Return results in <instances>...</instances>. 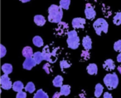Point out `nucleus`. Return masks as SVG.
I'll list each match as a JSON object with an SVG mask.
<instances>
[{
	"label": "nucleus",
	"mask_w": 121,
	"mask_h": 98,
	"mask_svg": "<svg viewBox=\"0 0 121 98\" xmlns=\"http://www.w3.org/2000/svg\"><path fill=\"white\" fill-rule=\"evenodd\" d=\"M63 17V11L60 6L52 4L48 8V21L52 23H59Z\"/></svg>",
	"instance_id": "nucleus-1"
},
{
	"label": "nucleus",
	"mask_w": 121,
	"mask_h": 98,
	"mask_svg": "<svg viewBox=\"0 0 121 98\" xmlns=\"http://www.w3.org/2000/svg\"><path fill=\"white\" fill-rule=\"evenodd\" d=\"M60 48L53 47L52 45H47L42 50V56L43 59L49 63H54L57 60V53Z\"/></svg>",
	"instance_id": "nucleus-2"
},
{
	"label": "nucleus",
	"mask_w": 121,
	"mask_h": 98,
	"mask_svg": "<svg viewBox=\"0 0 121 98\" xmlns=\"http://www.w3.org/2000/svg\"><path fill=\"white\" fill-rule=\"evenodd\" d=\"M104 83L109 90H114L119 85V78L115 73L106 74L104 78Z\"/></svg>",
	"instance_id": "nucleus-3"
},
{
	"label": "nucleus",
	"mask_w": 121,
	"mask_h": 98,
	"mask_svg": "<svg viewBox=\"0 0 121 98\" xmlns=\"http://www.w3.org/2000/svg\"><path fill=\"white\" fill-rule=\"evenodd\" d=\"M67 45L71 50H76L80 45V38L77 35V32L75 30L70 31L67 33Z\"/></svg>",
	"instance_id": "nucleus-4"
},
{
	"label": "nucleus",
	"mask_w": 121,
	"mask_h": 98,
	"mask_svg": "<svg viewBox=\"0 0 121 98\" xmlns=\"http://www.w3.org/2000/svg\"><path fill=\"white\" fill-rule=\"evenodd\" d=\"M93 27H94L95 33L98 35H100L102 32L107 33L109 25H108V22L104 18H99L93 23Z\"/></svg>",
	"instance_id": "nucleus-5"
},
{
	"label": "nucleus",
	"mask_w": 121,
	"mask_h": 98,
	"mask_svg": "<svg viewBox=\"0 0 121 98\" xmlns=\"http://www.w3.org/2000/svg\"><path fill=\"white\" fill-rule=\"evenodd\" d=\"M69 26L66 22H60L57 23V27L55 28V34L59 36H63L65 35H67L69 32Z\"/></svg>",
	"instance_id": "nucleus-6"
},
{
	"label": "nucleus",
	"mask_w": 121,
	"mask_h": 98,
	"mask_svg": "<svg viewBox=\"0 0 121 98\" xmlns=\"http://www.w3.org/2000/svg\"><path fill=\"white\" fill-rule=\"evenodd\" d=\"M0 84L4 90H9L13 87V83L7 74H4L0 78Z\"/></svg>",
	"instance_id": "nucleus-7"
},
{
	"label": "nucleus",
	"mask_w": 121,
	"mask_h": 98,
	"mask_svg": "<svg viewBox=\"0 0 121 98\" xmlns=\"http://www.w3.org/2000/svg\"><path fill=\"white\" fill-rule=\"evenodd\" d=\"M85 15L86 17L89 20H93L95 17L96 12L94 8L91 6V4H86V8H85Z\"/></svg>",
	"instance_id": "nucleus-8"
},
{
	"label": "nucleus",
	"mask_w": 121,
	"mask_h": 98,
	"mask_svg": "<svg viewBox=\"0 0 121 98\" xmlns=\"http://www.w3.org/2000/svg\"><path fill=\"white\" fill-rule=\"evenodd\" d=\"M86 19L82 17H76L72 20L71 24L74 29H83L86 26Z\"/></svg>",
	"instance_id": "nucleus-9"
},
{
	"label": "nucleus",
	"mask_w": 121,
	"mask_h": 98,
	"mask_svg": "<svg viewBox=\"0 0 121 98\" xmlns=\"http://www.w3.org/2000/svg\"><path fill=\"white\" fill-rule=\"evenodd\" d=\"M36 65H37V63H36V61L34 60V59L32 57H31V58H26V59L24 60L23 63H22V67L26 70H31Z\"/></svg>",
	"instance_id": "nucleus-10"
},
{
	"label": "nucleus",
	"mask_w": 121,
	"mask_h": 98,
	"mask_svg": "<svg viewBox=\"0 0 121 98\" xmlns=\"http://www.w3.org/2000/svg\"><path fill=\"white\" fill-rule=\"evenodd\" d=\"M82 45L85 48V50H90L92 48V40L89 35H86L82 39Z\"/></svg>",
	"instance_id": "nucleus-11"
},
{
	"label": "nucleus",
	"mask_w": 121,
	"mask_h": 98,
	"mask_svg": "<svg viewBox=\"0 0 121 98\" xmlns=\"http://www.w3.org/2000/svg\"><path fill=\"white\" fill-rule=\"evenodd\" d=\"M103 68H104V70L106 71H112L115 68V64H114V61L111 59H106L105 61L103 63Z\"/></svg>",
	"instance_id": "nucleus-12"
},
{
	"label": "nucleus",
	"mask_w": 121,
	"mask_h": 98,
	"mask_svg": "<svg viewBox=\"0 0 121 98\" xmlns=\"http://www.w3.org/2000/svg\"><path fill=\"white\" fill-rule=\"evenodd\" d=\"M34 22L37 26L42 27L46 24V19L42 15H36L34 17Z\"/></svg>",
	"instance_id": "nucleus-13"
},
{
	"label": "nucleus",
	"mask_w": 121,
	"mask_h": 98,
	"mask_svg": "<svg viewBox=\"0 0 121 98\" xmlns=\"http://www.w3.org/2000/svg\"><path fill=\"white\" fill-rule=\"evenodd\" d=\"M86 70H87V73H89L90 75L97 74V72H98L97 65H96L95 63H90L87 66V68H86Z\"/></svg>",
	"instance_id": "nucleus-14"
},
{
	"label": "nucleus",
	"mask_w": 121,
	"mask_h": 98,
	"mask_svg": "<svg viewBox=\"0 0 121 98\" xmlns=\"http://www.w3.org/2000/svg\"><path fill=\"white\" fill-rule=\"evenodd\" d=\"M22 56L25 57L26 58H31V57L33 56V50H32V49L31 48L30 46H26L23 48V50H22Z\"/></svg>",
	"instance_id": "nucleus-15"
},
{
	"label": "nucleus",
	"mask_w": 121,
	"mask_h": 98,
	"mask_svg": "<svg viewBox=\"0 0 121 98\" xmlns=\"http://www.w3.org/2000/svg\"><path fill=\"white\" fill-rule=\"evenodd\" d=\"M52 84L56 87H60L63 85V78L60 75H57L52 81Z\"/></svg>",
	"instance_id": "nucleus-16"
},
{
	"label": "nucleus",
	"mask_w": 121,
	"mask_h": 98,
	"mask_svg": "<svg viewBox=\"0 0 121 98\" xmlns=\"http://www.w3.org/2000/svg\"><path fill=\"white\" fill-rule=\"evenodd\" d=\"M60 93L61 96H69V94L71 93V86H69V85H62L60 86Z\"/></svg>",
	"instance_id": "nucleus-17"
},
{
	"label": "nucleus",
	"mask_w": 121,
	"mask_h": 98,
	"mask_svg": "<svg viewBox=\"0 0 121 98\" xmlns=\"http://www.w3.org/2000/svg\"><path fill=\"white\" fill-rule=\"evenodd\" d=\"M24 88L23 83L21 81H17L13 84V90L16 92H19V91H22Z\"/></svg>",
	"instance_id": "nucleus-18"
},
{
	"label": "nucleus",
	"mask_w": 121,
	"mask_h": 98,
	"mask_svg": "<svg viewBox=\"0 0 121 98\" xmlns=\"http://www.w3.org/2000/svg\"><path fill=\"white\" fill-rule=\"evenodd\" d=\"M13 65L10 64V63H4V64L2 65V71L4 72V74H10V73H13Z\"/></svg>",
	"instance_id": "nucleus-19"
},
{
	"label": "nucleus",
	"mask_w": 121,
	"mask_h": 98,
	"mask_svg": "<svg viewBox=\"0 0 121 98\" xmlns=\"http://www.w3.org/2000/svg\"><path fill=\"white\" fill-rule=\"evenodd\" d=\"M32 42H33V45L37 47H42L43 46L44 43H43V40L41 36L39 35H36V36L33 37L32 39Z\"/></svg>",
	"instance_id": "nucleus-20"
},
{
	"label": "nucleus",
	"mask_w": 121,
	"mask_h": 98,
	"mask_svg": "<svg viewBox=\"0 0 121 98\" xmlns=\"http://www.w3.org/2000/svg\"><path fill=\"white\" fill-rule=\"evenodd\" d=\"M103 90H104V86L100 83H97L95 85V97L99 98L102 95Z\"/></svg>",
	"instance_id": "nucleus-21"
},
{
	"label": "nucleus",
	"mask_w": 121,
	"mask_h": 98,
	"mask_svg": "<svg viewBox=\"0 0 121 98\" xmlns=\"http://www.w3.org/2000/svg\"><path fill=\"white\" fill-rule=\"evenodd\" d=\"M32 58L34 59V60L36 61V63H37V64H39V63H42V60L43 59V56H42V52H35V53L33 54V56H32Z\"/></svg>",
	"instance_id": "nucleus-22"
},
{
	"label": "nucleus",
	"mask_w": 121,
	"mask_h": 98,
	"mask_svg": "<svg viewBox=\"0 0 121 98\" xmlns=\"http://www.w3.org/2000/svg\"><path fill=\"white\" fill-rule=\"evenodd\" d=\"M33 98H49V96L42 89H39L33 96Z\"/></svg>",
	"instance_id": "nucleus-23"
},
{
	"label": "nucleus",
	"mask_w": 121,
	"mask_h": 98,
	"mask_svg": "<svg viewBox=\"0 0 121 98\" xmlns=\"http://www.w3.org/2000/svg\"><path fill=\"white\" fill-rule=\"evenodd\" d=\"M71 4V0H60V8L64 10H68Z\"/></svg>",
	"instance_id": "nucleus-24"
},
{
	"label": "nucleus",
	"mask_w": 121,
	"mask_h": 98,
	"mask_svg": "<svg viewBox=\"0 0 121 98\" xmlns=\"http://www.w3.org/2000/svg\"><path fill=\"white\" fill-rule=\"evenodd\" d=\"M113 23L116 26L121 25V12H119L114 15L113 18Z\"/></svg>",
	"instance_id": "nucleus-25"
},
{
	"label": "nucleus",
	"mask_w": 121,
	"mask_h": 98,
	"mask_svg": "<svg viewBox=\"0 0 121 98\" xmlns=\"http://www.w3.org/2000/svg\"><path fill=\"white\" fill-rule=\"evenodd\" d=\"M35 85H34V83L32 82H27V84L25 86V90L26 91H27V92L29 93H32L35 91Z\"/></svg>",
	"instance_id": "nucleus-26"
},
{
	"label": "nucleus",
	"mask_w": 121,
	"mask_h": 98,
	"mask_svg": "<svg viewBox=\"0 0 121 98\" xmlns=\"http://www.w3.org/2000/svg\"><path fill=\"white\" fill-rule=\"evenodd\" d=\"M71 66V64L70 63V62L67 61V60H66V59H63V60H61V61L60 62V68H61V70H62L63 72L65 71V69L70 68Z\"/></svg>",
	"instance_id": "nucleus-27"
},
{
	"label": "nucleus",
	"mask_w": 121,
	"mask_h": 98,
	"mask_svg": "<svg viewBox=\"0 0 121 98\" xmlns=\"http://www.w3.org/2000/svg\"><path fill=\"white\" fill-rule=\"evenodd\" d=\"M81 61H86V60H88L90 59V52L89 50H82V52H81Z\"/></svg>",
	"instance_id": "nucleus-28"
},
{
	"label": "nucleus",
	"mask_w": 121,
	"mask_h": 98,
	"mask_svg": "<svg viewBox=\"0 0 121 98\" xmlns=\"http://www.w3.org/2000/svg\"><path fill=\"white\" fill-rule=\"evenodd\" d=\"M114 50L117 52H121V40H119L114 44Z\"/></svg>",
	"instance_id": "nucleus-29"
},
{
	"label": "nucleus",
	"mask_w": 121,
	"mask_h": 98,
	"mask_svg": "<svg viewBox=\"0 0 121 98\" xmlns=\"http://www.w3.org/2000/svg\"><path fill=\"white\" fill-rule=\"evenodd\" d=\"M7 54V50H6V47L3 45H0V56L1 58L4 57Z\"/></svg>",
	"instance_id": "nucleus-30"
},
{
	"label": "nucleus",
	"mask_w": 121,
	"mask_h": 98,
	"mask_svg": "<svg viewBox=\"0 0 121 98\" xmlns=\"http://www.w3.org/2000/svg\"><path fill=\"white\" fill-rule=\"evenodd\" d=\"M43 69L47 74H50L51 73V67H50V63H46L43 65Z\"/></svg>",
	"instance_id": "nucleus-31"
},
{
	"label": "nucleus",
	"mask_w": 121,
	"mask_h": 98,
	"mask_svg": "<svg viewBox=\"0 0 121 98\" xmlns=\"http://www.w3.org/2000/svg\"><path fill=\"white\" fill-rule=\"evenodd\" d=\"M16 98H27V93L25 91H19L17 93Z\"/></svg>",
	"instance_id": "nucleus-32"
},
{
	"label": "nucleus",
	"mask_w": 121,
	"mask_h": 98,
	"mask_svg": "<svg viewBox=\"0 0 121 98\" xmlns=\"http://www.w3.org/2000/svg\"><path fill=\"white\" fill-rule=\"evenodd\" d=\"M103 98H113L112 95L109 92H104V97Z\"/></svg>",
	"instance_id": "nucleus-33"
},
{
	"label": "nucleus",
	"mask_w": 121,
	"mask_h": 98,
	"mask_svg": "<svg viewBox=\"0 0 121 98\" xmlns=\"http://www.w3.org/2000/svg\"><path fill=\"white\" fill-rule=\"evenodd\" d=\"M60 96H61V95H60V92H55V94L53 95L52 98H60Z\"/></svg>",
	"instance_id": "nucleus-34"
},
{
	"label": "nucleus",
	"mask_w": 121,
	"mask_h": 98,
	"mask_svg": "<svg viewBox=\"0 0 121 98\" xmlns=\"http://www.w3.org/2000/svg\"><path fill=\"white\" fill-rule=\"evenodd\" d=\"M117 61L119 62V63H121V52L119 54V55L117 56Z\"/></svg>",
	"instance_id": "nucleus-35"
},
{
	"label": "nucleus",
	"mask_w": 121,
	"mask_h": 98,
	"mask_svg": "<svg viewBox=\"0 0 121 98\" xmlns=\"http://www.w3.org/2000/svg\"><path fill=\"white\" fill-rule=\"evenodd\" d=\"M19 1H21L22 3H28L30 2L31 0H19Z\"/></svg>",
	"instance_id": "nucleus-36"
},
{
	"label": "nucleus",
	"mask_w": 121,
	"mask_h": 98,
	"mask_svg": "<svg viewBox=\"0 0 121 98\" xmlns=\"http://www.w3.org/2000/svg\"><path fill=\"white\" fill-rule=\"evenodd\" d=\"M118 71H119V73L121 74V65H119V66L118 67Z\"/></svg>",
	"instance_id": "nucleus-37"
},
{
	"label": "nucleus",
	"mask_w": 121,
	"mask_h": 98,
	"mask_svg": "<svg viewBox=\"0 0 121 98\" xmlns=\"http://www.w3.org/2000/svg\"><path fill=\"white\" fill-rule=\"evenodd\" d=\"M0 59H1V56H0Z\"/></svg>",
	"instance_id": "nucleus-38"
}]
</instances>
